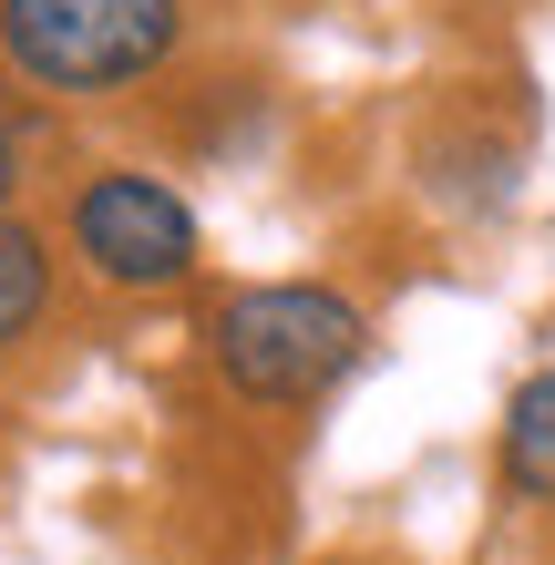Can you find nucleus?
Segmentation results:
<instances>
[{
  "instance_id": "obj_3",
  "label": "nucleus",
  "mask_w": 555,
  "mask_h": 565,
  "mask_svg": "<svg viewBox=\"0 0 555 565\" xmlns=\"http://www.w3.org/2000/svg\"><path fill=\"white\" fill-rule=\"evenodd\" d=\"M62 247L83 257L93 288L114 298H166L195 278V257H206V226H195L185 185H166L154 164H93L73 185V206H62Z\"/></svg>"
},
{
  "instance_id": "obj_1",
  "label": "nucleus",
  "mask_w": 555,
  "mask_h": 565,
  "mask_svg": "<svg viewBox=\"0 0 555 565\" xmlns=\"http://www.w3.org/2000/svg\"><path fill=\"white\" fill-rule=\"evenodd\" d=\"M361 360H371V319L330 278H247L206 309V371L247 412H309Z\"/></svg>"
},
{
  "instance_id": "obj_6",
  "label": "nucleus",
  "mask_w": 555,
  "mask_h": 565,
  "mask_svg": "<svg viewBox=\"0 0 555 565\" xmlns=\"http://www.w3.org/2000/svg\"><path fill=\"white\" fill-rule=\"evenodd\" d=\"M421 164H433V195H442L452 216H494L504 195H514V145H494V135H463V145L442 135Z\"/></svg>"
},
{
  "instance_id": "obj_4",
  "label": "nucleus",
  "mask_w": 555,
  "mask_h": 565,
  "mask_svg": "<svg viewBox=\"0 0 555 565\" xmlns=\"http://www.w3.org/2000/svg\"><path fill=\"white\" fill-rule=\"evenodd\" d=\"M52 288H62V257L31 216H0V350H21L31 329L52 319Z\"/></svg>"
},
{
  "instance_id": "obj_2",
  "label": "nucleus",
  "mask_w": 555,
  "mask_h": 565,
  "mask_svg": "<svg viewBox=\"0 0 555 565\" xmlns=\"http://www.w3.org/2000/svg\"><path fill=\"white\" fill-rule=\"evenodd\" d=\"M185 52V0H0V62L52 104H104Z\"/></svg>"
},
{
  "instance_id": "obj_5",
  "label": "nucleus",
  "mask_w": 555,
  "mask_h": 565,
  "mask_svg": "<svg viewBox=\"0 0 555 565\" xmlns=\"http://www.w3.org/2000/svg\"><path fill=\"white\" fill-rule=\"evenodd\" d=\"M494 462H504V493H525V504H555V371H535V381L504 402Z\"/></svg>"
},
{
  "instance_id": "obj_7",
  "label": "nucleus",
  "mask_w": 555,
  "mask_h": 565,
  "mask_svg": "<svg viewBox=\"0 0 555 565\" xmlns=\"http://www.w3.org/2000/svg\"><path fill=\"white\" fill-rule=\"evenodd\" d=\"M21 164H31V135L0 114V216H21Z\"/></svg>"
}]
</instances>
